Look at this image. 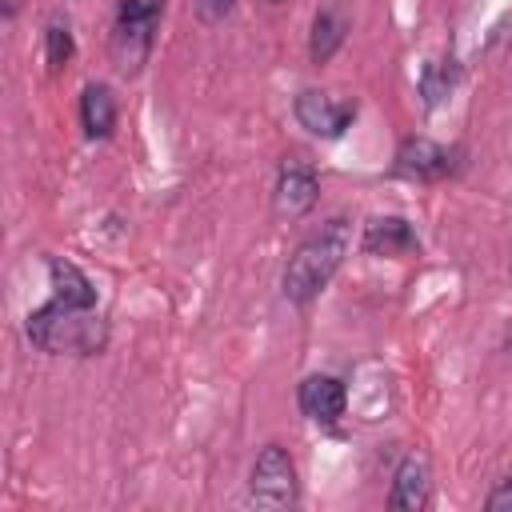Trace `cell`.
<instances>
[{"label": "cell", "mask_w": 512, "mask_h": 512, "mask_svg": "<svg viewBox=\"0 0 512 512\" xmlns=\"http://www.w3.org/2000/svg\"><path fill=\"white\" fill-rule=\"evenodd\" d=\"M296 400H300V412H304L312 424H336V420L344 416V408H348L344 384H340L336 376H324V372L308 376V380L300 384Z\"/></svg>", "instance_id": "obj_8"}, {"label": "cell", "mask_w": 512, "mask_h": 512, "mask_svg": "<svg viewBox=\"0 0 512 512\" xmlns=\"http://www.w3.org/2000/svg\"><path fill=\"white\" fill-rule=\"evenodd\" d=\"M344 252H348V224L344 220H328L320 232H312L292 252V260L284 268V296L292 304H308L312 296H320L328 288V280L336 276Z\"/></svg>", "instance_id": "obj_2"}, {"label": "cell", "mask_w": 512, "mask_h": 512, "mask_svg": "<svg viewBox=\"0 0 512 512\" xmlns=\"http://www.w3.org/2000/svg\"><path fill=\"white\" fill-rule=\"evenodd\" d=\"M80 124L88 140H104L116 128V96L108 84H88L80 92Z\"/></svg>", "instance_id": "obj_11"}, {"label": "cell", "mask_w": 512, "mask_h": 512, "mask_svg": "<svg viewBox=\"0 0 512 512\" xmlns=\"http://www.w3.org/2000/svg\"><path fill=\"white\" fill-rule=\"evenodd\" d=\"M248 500L256 508H288L296 504V464L280 444H268L248 476Z\"/></svg>", "instance_id": "obj_4"}, {"label": "cell", "mask_w": 512, "mask_h": 512, "mask_svg": "<svg viewBox=\"0 0 512 512\" xmlns=\"http://www.w3.org/2000/svg\"><path fill=\"white\" fill-rule=\"evenodd\" d=\"M448 168H452L448 148H440V144L428 140V136H408V140L396 148V172H400V176H412V180H440V176H448Z\"/></svg>", "instance_id": "obj_9"}, {"label": "cell", "mask_w": 512, "mask_h": 512, "mask_svg": "<svg viewBox=\"0 0 512 512\" xmlns=\"http://www.w3.org/2000/svg\"><path fill=\"white\" fill-rule=\"evenodd\" d=\"M296 120H300V128H308L312 136L336 140V136H344V128L356 120V100H336V96H328V92L304 88V92L296 96Z\"/></svg>", "instance_id": "obj_5"}, {"label": "cell", "mask_w": 512, "mask_h": 512, "mask_svg": "<svg viewBox=\"0 0 512 512\" xmlns=\"http://www.w3.org/2000/svg\"><path fill=\"white\" fill-rule=\"evenodd\" d=\"M316 196H320L316 172H312L304 160H284V164H280V176H276V192H272L276 216L300 220V216H308V212L316 208Z\"/></svg>", "instance_id": "obj_6"}, {"label": "cell", "mask_w": 512, "mask_h": 512, "mask_svg": "<svg viewBox=\"0 0 512 512\" xmlns=\"http://www.w3.org/2000/svg\"><path fill=\"white\" fill-rule=\"evenodd\" d=\"M272 4H280V0H272Z\"/></svg>", "instance_id": "obj_19"}, {"label": "cell", "mask_w": 512, "mask_h": 512, "mask_svg": "<svg viewBox=\"0 0 512 512\" xmlns=\"http://www.w3.org/2000/svg\"><path fill=\"white\" fill-rule=\"evenodd\" d=\"M44 44H48V68H52V72H60V68L72 60V52H76L72 32H68V24H60V20H52V24H48Z\"/></svg>", "instance_id": "obj_15"}, {"label": "cell", "mask_w": 512, "mask_h": 512, "mask_svg": "<svg viewBox=\"0 0 512 512\" xmlns=\"http://www.w3.org/2000/svg\"><path fill=\"white\" fill-rule=\"evenodd\" d=\"M432 496V468L424 452H408L392 476V492H388V508L396 512H420Z\"/></svg>", "instance_id": "obj_7"}, {"label": "cell", "mask_w": 512, "mask_h": 512, "mask_svg": "<svg viewBox=\"0 0 512 512\" xmlns=\"http://www.w3.org/2000/svg\"><path fill=\"white\" fill-rule=\"evenodd\" d=\"M232 8H236V0H192L196 20H204V24H220Z\"/></svg>", "instance_id": "obj_16"}, {"label": "cell", "mask_w": 512, "mask_h": 512, "mask_svg": "<svg viewBox=\"0 0 512 512\" xmlns=\"http://www.w3.org/2000/svg\"><path fill=\"white\" fill-rule=\"evenodd\" d=\"M24 332L40 352L92 356V352H100L108 344V324L92 308H68L60 300H48L44 308L28 312Z\"/></svg>", "instance_id": "obj_1"}, {"label": "cell", "mask_w": 512, "mask_h": 512, "mask_svg": "<svg viewBox=\"0 0 512 512\" xmlns=\"http://www.w3.org/2000/svg\"><path fill=\"white\" fill-rule=\"evenodd\" d=\"M416 248H420V240L404 216H376L364 228V252L368 256H412Z\"/></svg>", "instance_id": "obj_10"}, {"label": "cell", "mask_w": 512, "mask_h": 512, "mask_svg": "<svg viewBox=\"0 0 512 512\" xmlns=\"http://www.w3.org/2000/svg\"><path fill=\"white\" fill-rule=\"evenodd\" d=\"M48 276H52V300L68 308H96V288L72 260H48Z\"/></svg>", "instance_id": "obj_12"}, {"label": "cell", "mask_w": 512, "mask_h": 512, "mask_svg": "<svg viewBox=\"0 0 512 512\" xmlns=\"http://www.w3.org/2000/svg\"><path fill=\"white\" fill-rule=\"evenodd\" d=\"M484 508H488V512H512V480H500V484L488 492Z\"/></svg>", "instance_id": "obj_17"}, {"label": "cell", "mask_w": 512, "mask_h": 512, "mask_svg": "<svg viewBox=\"0 0 512 512\" xmlns=\"http://www.w3.org/2000/svg\"><path fill=\"white\" fill-rule=\"evenodd\" d=\"M164 0H120L116 32H112V60L120 72H140L152 48V32L160 24Z\"/></svg>", "instance_id": "obj_3"}, {"label": "cell", "mask_w": 512, "mask_h": 512, "mask_svg": "<svg viewBox=\"0 0 512 512\" xmlns=\"http://www.w3.org/2000/svg\"><path fill=\"white\" fill-rule=\"evenodd\" d=\"M344 32H348V24H344V16H340L336 8L316 12V20H312V40H308L312 64H328V60L336 56V48L344 44Z\"/></svg>", "instance_id": "obj_13"}, {"label": "cell", "mask_w": 512, "mask_h": 512, "mask_svg": "<svg viewBox=\"0 0 512 512\" xmlns=\"http://www.w3.org/2000/svg\"><path fill=\"white\" fill-rule=\"evenodd\" d=\"M508 352H512V336H508Z\"/></svg>", "instance_id": "obj_18"}, {"label": "cell", "mask_w": 512, "mask_h": 512, "mask_svg": "<svg viewBox=\"0 0 512 512\" xmlns=\"http://www.w3.org/2000/svg\"><path fill=\"white\" fill-rule=\"evenodd\" d=\"M452 84H456V60H432V64H424V72H420V96H424L428 108H436L440 100H448Z\"/></svg>", "instance_id": "obj_14"}]
</instances>
